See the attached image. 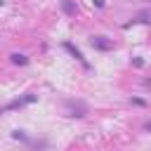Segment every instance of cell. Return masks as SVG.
<instances>
[{
	"label": "cell",
	"mask_w": 151,
	"mask_h": 151,
	"mask_svg": "<svg viewBox=\"0 0 151 151\" xmlns=\"http://www.w3.org/2000/svg\"><path fill=\"white\" fill-rule=\"evenodd\" d=\"M132 66H137V68H139V66H144V59H139V57H134V59H132Z\"/></svg>",
	"instance_id": "10"
},
{
	"label": "cell",
	"mask_w": 151,
	"mask_h": 151,
	"mask_svg": "<svg viewBox=\"0 0 151 151\" xmlns=\"http://www.w3.org/2000/svg\"><path fill=\"white\" fill-rule=\"evenodd\" d=\"M61 9H64V14H68V17H76V12H78V7H76L73 0H61Z\"/></svg>",
	"instance_id": "6"
},
{
	"label": "cell",
	"mask_w": 151,
	"mask_h": 151,
	"mask_svg": "<svg viewBox=\"0 0 151 151\" xmlns=\"http://www.w3.org/2000/svg\"><path fill=\"white\" fill-rule=\"evenodd\" d=\"M90 45H92L94 50H99V52H109V50H113V40L106 38V35H92V38H90Z\"/></svg>",
	"instance_id": "2"
},
{
	"label": "cell",
	"mask_w": 151,
	"mask_h": 151,
	"mask_svg": "<svg viewBox=\"0 0 151 151\" xmlns=\"http://www.w3.org/2000/svg\"><path fill=\"white\" fill-rule=\"evenodd\" d=\"M137 21H142V24H151V14H146V12H142V14H139V19H132V21H127V24H123V28H130V26H134Z\"/></svg>",
	"instance_id": "7"
},
{
	"label": "cell",
	"mask_w": 151,
	"mask_h": 151,
	"mask_svg": "<svg viewBox=\"0 0 151 151\" xmlns=\"http://www.w3.org/2000/svg\"><path fill=\"white\" fill-rule=\"evenodd\" d=\"M9 61L17 64V66H26V64H28V57L21 54V52H12V54H9Z\"/></svg>",
	"instance_id": "5"
},
{
	"label": "cell",
	"mask_w": 151,
	"mask_h": 151,
	"mask_svg": "<svg viewBox=\"0 0 151 151\" xmlns=\"http://www.w3.org/2000/svg\"><path fill=\"white\" fill-rule=\"evenodd\" d=\"M66 109H68V116H78V118L87 116V104H83V101L68 99V101H66Z\"/></svg>",
	"instance_id": "3"
},
{
	"label": "cell",
	"mask_w": 151,
	"mask_h": 151,
	"mask_svg": "<svg viewBox=\"0 0 151 151\" xmlns=\"http://www.w3.org/2000/svg\"><path fill=\"white\" fill-rule=\"evenodd\" d=\"M2 5H5V0H0V7H2Z\"/></svg>",
	"instance_id": "13"
},
{
	"label": "cell",
	"mask_w": 151,
	"mask_h": 151,
	"mask_svg": "<svg viewBox=\"0 0 151 151\" xmlns=\"http://www.w3.org/2000/svg\"><path fill=\"white\" fill-rule=\"evenodd\" d=\"M38 99V94H33V92H28V94H24V97H19V99H12L9 104H5V106H0V113H7V111H17V109H24L26 104H33Z\"/></svg>",
	"instance_id": "1"
},
{
	"label": "cell",
	"mask_w": 151,
	"mask_h": 151,
	"mask_svg": "<svg viewBox=\"0 0 151 151\" xmlns=\"http://www.w3.org/2000/svg\"><path fill=\"white\" fill-rule=\"evenodd\" d=\"M130 101H132V104H134V106H146V101H144V99H142V97H132V99H130Z\"/></svg>",
	"instance_id": "9"
},
{
	"label": "cell",
	"mask_w": 151,
	"mask_h": 151,
	"mask_svg": "<svg viewBox=\"0 0 151 151\" xmlns=\"http://www.w3.org/2000/svg\"><path fill=\"white\" fill-rule=\"evenodd\" d=\"M144 132H151V120H149V123H144Z\"/></svg>",
	"instance_id": "12"
},
{
	"label": "cell",
	"mask_w": 151,
	"mask_h": 151,
	"mask_svg": "<svg viewBox=\"0 0 151 151\" xmlns=\"http://www.w3.org/2000/svg\"><path fill=\"white\" fill-rule=\"evenodd\" d=\"M64 50H66V52H68L71 57H76V59H78V61H80V64H83L85 68H90V64H87V59L83 57V52H80V50H78V47L73 45V42H64Z\"/></svg>",
	"instance_id": "4"
},
{
	"label": "cell",
	"mask_w": 151,
	"mask_h": 151,
	"mask_svg": "<svg viewBox=\"0 0 151 151\" xmlns=\"http://www.w3.org/2000/svg\"><path fill=\"white\" fill-rule=\"evenodd\" d=\"M92 5H94V7H99V9H101V7H104V5H106V2H104V0H92Z\"/></svg>",
	"instance_id": "11"
},
{
	"label": "cell",
	"mask_w": 151,
	"mask_h": 151,
	"mask_svg": "<svg viewBox=\"0 0 151 151\" xmlns=\"http://www.w3.org/2000/svg\"><path fill=\"white\" fill-rule=\"evenodd\" d=\"M12 139H19V142H28V137L24 134V130H14V132H12Z\"/></svg>",
	"instance_id": "8"
}]
</instances>
